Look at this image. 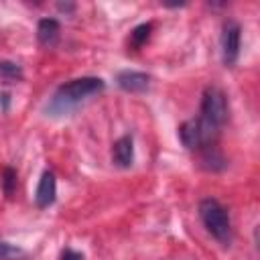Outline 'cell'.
<instances>
[{
  "label": "cell",
  "mask_w": 260,
  "mask_h": 260,
  "mask_svg": "<svg viewBox=\"0 0 260 260\" xmlns=\"http://www.w3.org/2000/svg\"><path fill=\"white\" fill-rule=\"evenodd\" d=\"M106 83L102 77H77V79H71L63 85L57 87L51 104H49V110L51 112H57V114H63L71 108H75L77 104H81L83 100L104 91Z\"/></svg>",
  "instance_id": "cell-1"
},
{
  "label": "cell",
  "mask_w": 260,
  "mask_h": 260,
  "mask_svg": "<svg viewBox=\"0 0 260 260\" xmlns=\"http://www.w3.org/2000/svg\"><path fill=\"white\" fill-rule=\"evenodd\" d=\"M199 217L203 221V225L207 228V232L221 242L223 246H228L232 242V221L228 215V209L213 197H205L199 203Z\"/></svg>",
  "instance_id": "cell-2"
},
{
  "label": "cell",
  "mask_w": 260,
  "mask_h": 260,
  "mask_svg": "<svg viewBox=\"0 0 260 260\" xmlns=\"http://www.w3.org/2000/svg\"><path fill=\"white\" fill-rule=\"evenodd\" d=\"M217 134H219V128L211 126L203 118H191L179 126V138H181L183 146L189 150L211 146L215 142Z\"/></svg>",
  "instance_id": "cell-3"
},
{
  "label": "cell",
  "mask_w": 260,
  "mask_h": 260,
  "mask_svg": "<svg viewBox=\"0 0 260 260\" xmlns=\"http://www.w3.org/2000/svg\"><path fill=\"white\" fill-rule=\"evenodd\" d=\"M228 116H230V108H228L225 93L215 85L205 87L203 98H201V116L199 118H203L205 122H209L215 128H221L228 122Z\"/></svg>",
  "instance_id": "cell-4"
},
{
  "label": "cell",
  "mask_w": 260,
  "mask_h": 260,
  "mask_svg": "<svg viewBox=\"0 0 260 260\" xmlns=\"http://www.w3.org/2000/svg\"><path fill=\"white\" fill-rule=\"evenodd\" d=\"M240 41L242 28L236 20H225L221 28V57L228 67H232L240 57Z\"/></svg>",
  "instance_id": "cell-5"
},
{
  "label": "cell",
  "mask_w": 260,
  "mask_h": 260,
  "mask_svg": "<svg viewBox=\"0 0 260 260\" xmlns=\"http://www.w3.org/2000/svg\"><path fill=\"white\" fill-rule=\"evenodd\" d=\"M118 85L124 89V91H130V93H136V91H144L148 89L150 85V75L142 73V71H134V69H124L118 73Z\"/></svg>",
  "instance_id": "cell-6"
},
{
  "label": "cell",
  "mask_w": 260,
  "mask_h": 260,
  "mask_svg": "<svg viewBox=\"0 0 260 260\" xmlns=\"http://www.w3.org/2000/svg\"><path fill=\"white\" fill-rule=\"evenodd\" d=\"M112 160L120 169H130L134 162V140L132 136H122L112 146Z\"/></svg>",
  "instance_id": "cell-7"
},
{
  "label": "cell",
  "mask_w": 260,
  "mask_h": 260,
  "mask_svg": "<svg viewBox=\"0 0 260 260\" xmlns=\"http://www.w3.org/2000/svg\"><path fill=\"white\" fill-rule=\"evenodd\" d=\"M55 197H57V179H55L53 171H45L41 175V181H39V187H37V195H35L37 205L39 207H49V205H53Z\"/></svg>",
  "instance_id": "cell-8"
},
{
  "label": "cell",
  "mask_w": 260,
  "mask_h": 260,
  "mask_svg": "<svg viewBox=\"0 0 260 260\" xmlns=\"http://www.w3.org/2000/svg\"><path fill=\"white\" fill-rule=\"evenodd\" d=\"M37 37L43 47H55L61 37V24L55 18H41L37 24Z\"/></svg>",
  "instance_id": "cell-9"
},
{
  "label": "cell",
  "mask_w": 260,
  "mask_h": 260,
  "mask_svg": "<svg viewBox=\"0 0 260 260\" xmlns=\"http://www.w3.org/2000/svg\"><path fill=\"white\" fill-rule=\"evenodd\" d=\"M150 30H152V24H150V22H142V24H138V26L130 32V39H128L130 47H132V49H140V47L148 41Z\"/></svg>",
  "instance_id": "cell-10"
},
{
  "label": "cell",
  "mask_w": 260,
  "mask_h": 260,
  "mask_svg": "<svg viewBox=\"0 0 260 260\" xmlns=\"http://www.w3.org/2000/svg\"><path fill=\"white\" fill-rule=\"evenodd\" d=\"M0 75L6 81H16L22 77V69L12 61H0Z\"/></svg>",
  "instance_id": "cell-11"
},
{
  "label": "cell",
  "mask_w": 260,
  "mask_h": 260,
  "mask_svg": "<svg viewBox=\"0 0 260 260\" xmlns=\"http://www.w3.org/2000/svg\"><path fill=\"white\" fill-rule=\"evenodd\" d=\"M2 189L8 197H12L14 191H16V171L10 169V167L4 169V173H2Z\"/></svg>",
  "instance_id": "cell-12"
},
{
  "label": "cell",
  "mask_w": 260,
  "mask_h": 260,
  "mask_svg": "<svg viewBox=\"0 0 260 260\" xmlns=\"http://www.w3.org/2000/svg\"><path fill=\"white\" fill-rule=\"evenodd\" d=\"M22 254L24 252L18 246H12V244L0 240V260H14V258H20Z\"/></svg>",
  "instance_id": "cell-13"
},
{
  "label": "cell",
  "mask_w": 260,
  "mask_h": 260,
  "mask_svg": "<svg viewBox=\"0 0 260 260\" xmlns=\"http://www.w3.org/2000/svg\"><path fill=\"white\" fill-rule=\"evenodd\" d=\"M61 260H85V256L77 250H71V248H65L61 252Z\"/></svg>",
  "instance_id": "cell-14"
}]
</instances>
